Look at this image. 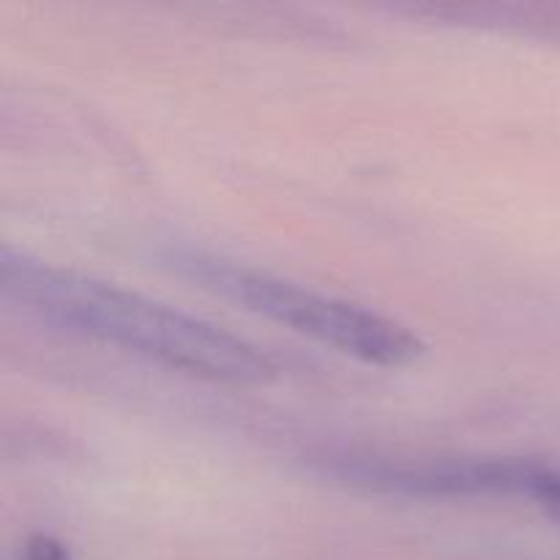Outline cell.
Wrapping results in <instances>:
<instances>
[{
	"instance_id": "cell-1",
	"label": "cell",
	"mask_w": 560,
	"mask_h": 560,
	"mask_svg": "<svg viewBox=\"0 0 560 560\" xmlns=\"http://www.w3.org/2000/svg\"><path fill=\"white\" fill-rule=\"evenodd\" d=\"M3 293L33 315L77 337L129 350L170 370L230 386H257L273 375V361L222 326L156 299L3 252Z\"/></svg>"
},
{
	"instance_id": "cell-2",
	"label": "cell",
	"mask_w": 560,
	"mask_h": 560,
	"mask_svg": "<svg viewBox=\"0 0 560 560\" xmlns=\"http://www.w3.org/2000/svg\"><path fill=\"white\" fill-rule=\"evenodd\" d=\"M175 266L211 293L306 334L328 348L375 366H408L427 353L424 339L375 310L317 293L290 279L206 252H180Z\"/></svg>"
},
{
	"instance_id": "cell-3",
	"label": "cell",
	"mask_w": 560,
	"mask_h": 560,
	"mask_svg": "<svg viewBox=\"0 0 560 560\" xmlns=\"http://www.w3.org/2000/svg\"><path fill=\"white\" fill-rule=\"evenodd\" d=\"M523 498L534 501L547 517L560 523V470L550 465L530 463L528 476H525Z\"/></svg>"
},
{
	"instance_id": "cell-4",
	"label": "cell",
	"mask_w": 560,
	"mask_h": 560,
	"mask_svg": "<svg viewBox=\"0 0 560 560\" xmlns=\"http://www.w3.org/2000/svg\"><path fill=\"white\" fill-rule=\"evenodd\" d=\"M20 560H69V552L52 536H33L22 550Z\"/></svg>"
}]
</instances>
